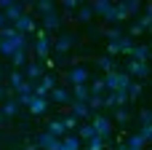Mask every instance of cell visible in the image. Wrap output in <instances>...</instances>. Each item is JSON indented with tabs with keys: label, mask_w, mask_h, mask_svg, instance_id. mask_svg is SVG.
Segmentation results:
<instances>
[{
	"label": "cell",
	"mask_w": 152,
	"mask_h": 150,
	"mask_svg": "<svg viewBox=\"0 0 152 150\" xmlns=\"http://www.w3.org/2000/svg\"><path fill=\"white\" fill-rule=\"evenodd\" d=\"M150 62H134V59L126 62V75H131V78H150Z\"/></svg>",
	"instance_id": "obj_7"
},
{
	"label": "cell",
	"mask_w": 152,
	"mask_h": 150,
	"mask_svg": "<svg viewBox=\"0 0 152 150\" xmlns=\"http://www.w3.org/2000/svg\"><path fill=\"white\" fill-rule=\"evenodd\" d=\"M112 142H107V140H102V137H94L91 142H86V150H104V148H110Z\"/></svg>",
	"instance_id": "obj_28"
},
{
	"label": "cell",
	"mask_w": 152,
	"mask_h": 150,
	"mask_svg": "<svg viewBox=\"0 0 152 150\" xmlns=\"http://www.w3.org/2000/svg\"><path fill=\"white\" fill-rule=\"evenodd\" d=\"M150 48H152V43H150Z\"/></svg>",
	"instance_id": "obj_50"
},
{
	"label": "cell",
	"mask_w": 152,
	"mask_h": 150,
	"mask_svg": "<svg viewBox=\"0 0 152 150\" xmlns=\"http://www.w3.org/2000/svg\"><path fill=\"white\" fill-rule=\"evenodd\" d=\"M139 118L144 121V126H150V123H152V110H142V113H139Z\"/></svg>",
	"instance_id": "obj_40"
},
{
	"label": "cell",
	"mask_w": 152,
	"mask_h": 150,
	"mask_svg": "<svg viewBox=\"0 0 152 150\" xmlns=\"http://www.w3.org/2000/svg\"><path fill=\"white\" fill-rule=\"evenodd\" d=\"M35 145L40 150H59L61 148V140H59L56 134H51V132H40V134L35 137Z\"/></svg>",
	"instance_id": "obj_8"
},
{
	"label": "cell",
	"mask_w": 152,
	"mask_h": 150,
	"mask_svg": "<svg viewBox=\"0 0 152 150\" xmlns=\"http://www.w3.org/2000/svg\"><path fill=\"white\" fill-rule=\"evenodd\" d=\"M48 97H51L53 102H59V105H72V102H75V99H72V91H67V89H59V86H56V89H53Z\"/></svg>",
	"instance_id": "obj_14"
},
{
	"label": "cell",
	"mask_w": 152,
	"mask_h": 150,
	"mask_svg": "<svg viewBox=\"0 0 152 150\" xmlns=\"http://www.w3.org/2000/svg\"><path fill=\"white\" fill-rule=\"evenodd\" d=\"M150 62H152V56H150Z\"/></svg>",
	"instance_id": "obj_48"
},
{
	"label": "cell",
	"mask_w": 152,
	"mask_h": 150,
	"mask_svg": "<svg viewBox=\"0 0 152 150\" xmlns=\"http://www.w3.org/2000/svg\"><path fill=\"white\" fill-rule=\"evenodd\" d=\"M19 48H27V35H19L13 27L0 30V54L3 56H13Z\"/></svg>",
	"instance_id": "obj_1"
},
{
	"label": "cell",
	"mask_w": 152,
	"mask_h": 150,
	"mask_svg": "<svg viewBox=\"0 0 152 150\" xmlns=\"http://www.w3.org/2000/svg\"><path fill=\"white\" fill-rule=\"evenodd\" d=\"M69 107H72V115H75L77 121H80V118H83V121H91V118H94V113H91L88 102H72Z\"/></svg>",
	"instance_id": "obj_13"
},
{
	"label": "cell",
	"mask_w": 152,
	"mask_h": 150,
	"mask_svg": "<svg viewBox=\"0 0 152 150\" xmlns=\"http://www.w3.org/2000/svg\"><path fill=\"white\" fill-rule=\"evenodd\" d=\"M61 121H64V129H67V132H77V126H80V123H77V118H75L72 113H69L67 118H61Z\"/></svg>",
	"instance_id": "obj_35"
},
{
	"label": "cell",
	"mask_w": 152,
	"mask_h": 150,
	"mask_svg": "<svg viewBox=\"0 0 152 150\" xmlns=\"http://www.w3.org/2000/svg\"><path fill=\"white\" fill-rule=\"evenodd\" d=\"M11 94H13L11 89H5V86H0V105H3L5 99H11Z\"/></svg>",
	"instance_id": "obj_42"
},
{
	"label": "cell",
	"mask_w": 152,
	"mask_h": 150,
	"mask_svg": "<svg viewBox=\"0 0 152 150\" xmlns=\"http://www.w3.org/2000/svg\"><path fill=\"white\" fill-rule=\"evenodd\" d=\"M128 19V8L126 3H115V21H126Z\"/></svg>",
	"instance_id": "obj_32"
},
{
	"label": "cell",
	"mask_w": 152,
	"mask_h": 150,
	"mask_svg": "<svg viewBox=\"0 0 152 150\" xmlns=\"http://www.w3.org/2000/svg\"><path fill=\"white\" fill-rule=\"evenodd\" d=\"M126 35H131V38H139V35H144V30H142L139 24H131V30H128Z\"/></svg>",
	"instance_id": "obj_39"
},
{
	"label": "cell",
	"mask_w": 152,
	"mask_h": 150,
	"mask_svg": "<svg viewBox=\"0 0 152 150\" xmlns=\"http://www.w3.org/2000/svg\"><path fill=\"white\" fill-rule=\"evenodd\" d=\"M126 8H128V16H134V13L142 8V3H139V0H128V3H126Z\"/></svg>",
	"instance_id": "obj_38"
},
{
	"label": "cell",
	"mask_w": 152,
	"mask_h": 150,
	"mask_svg": "<svg viewBox=\"0 0 152 150\" xmlns=\"http://www.w3.org/2000/svg\"><path fill=\"white\" fill-rule=\"evenodd\" d=\"M80 8V3H75V0H64V11H77Z\"/></svg>",
	"instance_id": "obj_43"
},
{
	"label": "cell",
	"mask_w": 152,
	"mask_h": 150,
	"mask_svg": "<svg viewBox=\"0 0 152 150\" xmlns=\"http://www.w3.org/2000/svg\"><path fill=\"white\" fill-rule=\"evenodd\" d=\"M115 46H118V51H120V54H126V56H128V54H131V48H134L136 43H134V38H131V35H126V32H123V35L115 40Z\"/></svg>",
	"instance_id": "obj_16"
},
{
	"label": "cell",
	"mask_w": 152,
	"mask_h": 150,
	"mask_svg": "<svg viewBox=\"0 0 152 150\" xmlns=\"http://www.w3.org/2000/svg\"><path fill=\"white\" fill-rule=\"evenodd\" d=\"M61 27V13L59 11H51V13H43V30L51 35L53 30H59Z\"/></svg>",
	"instance_id": "obj_11"
},
{
	"label": "cell",
	"mask_w": 152,
	"mask_h": 150,
	"mask_svg": "<svg viewBox=\"0 0 152 150\" xmlns=\"http://www.w3.org/2000/svg\"><path fill=\"white\" fill-rule=\"evenodd\" d=\"M102 81H104V89H110V91H126V89L134 83V78H131V75L118 72V70H112V72L102 75Z\"/></svg>",
	"instance_id": "obj_2"
},
{
	"label": "cell",
	"mask_w": 152,
	"mask_h": 150,
	"mask_svg": "<svg viewBox=\"0 0 152 150\" xmlns=\"http://www.w3.org/2000/svg\"><path fill=\"white\" fill-rule=\"evenodd\" d=\"M3 13L8 19V24H16L24 16V3H13V0H3Z\"/></svg>",
	"instance_id": "obj_6"
},
{
	"label": "cell",
	"mask_w": 152,
	"mask_h": 150,
	"mask_svg": "<svg viewBox=\"0 0 152 150\" xmlns=\"http://www.w3.org/2000/svg\"><path fill=\"white\" fill-rule=\"evenodd\" d=\"M21 107H19V102H16V97H11V99H5L3 105H0V113L5 115V118H13L16 113H19Z\"/></svg>",
	"instance_id": "obj_18"
},
{
	"label": "cell",
	"mask_w": 152,
	"mask_h": 150,
	"mask_svg": "<svg viewBox=\"0 0 152 150\" xmlns=\"http://www.w3.org/2000/svg\"><path fill=\"white\" fill-rule=\"evenodd\" d=\"M88 89H91V97H104L102 91H104V81L102 78H96L94 83H88Z\"/></svg>",
	"instance_id": "obj_33"
},
{
	"label": "cell",
	"mask_w": 152,
	"mask_h": 150,
	"mask_svg": "<svg viewBox=\"0 0 152 150\" xmlns=\"http://www.w3.org/2000/svg\"><path fill=\"white\" fill-rule=\"evenodd\" d=\"M27 110H29L32 115H45V113H48V99H43V97H35V99H32V105H29Z\"/></svg>",
	"instance_id": "obj_17"
},
{
	"label": "cell",
	"mask_w": 152,
	"mask_h": 150,
	"mask_svg": "<svg viewBox=\"0 0 152 150\" xmlns=\"http://www.w3.org/2000/svg\"><path fill=\"white\" fill-rule=\"evenodd\" d=\"M88 107H91V113H96L99 107H104V97H91L88 99Z\"/></svg>",
	"instance_id": "obj_37"
},
{
	"label": "cell",
	"mask_w": 152,
	"mask_h": 150,
	"mask_svg": "<svg viewBox=\"0 0 152 150\" xmlns=\"http://www.w3.org/2000/svg\"><path fill=\"white\" fill-rule=\"evenodd\" d=\"M24 150H40V148H37L35 142H29V145H24Z\"/></svg>",
	"instance_id": "obj_45"
},
{
	"label": "cell",
	"mask_w": 152,
	"mask_h": 150,
	"mask_svg": "<svg viewBox=\"0 0 152 150\" xmlns=\"http://www.w3.org/2000/svg\"><path fill=\"white\" fill-rule=\"evenodd\" d=\"M112 118H115L118 123L126 126V123L131 121V110H128V107H115V110H112Z\"/></svg>",
	"instance_id": "obj_26"
},
{
	"label": "cell",
	"mask_w": 152,
	"mask_h": 150,
	"mask_svg": "<svg viewBox=\"0 0 152 150\" xmlns=\"http://www.w3.org/2000/svg\"><path fill=\"white\" fill-rule=\"evenodd\" d=\"M43 70H45V67H43L40 62H37V64H27V67H24V81L35 83V78H40V75H43Z\"/></svg>",
	"instance_id": "obj_19"
},
{
	"label": "cell",
	"mask_w": 152,
	"mask_h": 150,
	"mask_svg": "<svg viewBox=\"0 0 152 150\" xmlns=\"http://www.w3.org/2000/svg\"><path fill=\"white\" fill-rule=\"evenodd\" d=\"M35 8L40 13H51V11H56V3L53 0H40V3H35Z\"/></svg>",
	"instance_id": "obj_31"
},
{
	"label": "cell",
	"mask_w": 152,
	"mask_h": 150,
	"mask_svg": "<svg viewBox=\"0 0 152 150\" xmlns=\"http://www.w3.org/2000/svg\"><path fill=\"white\" fill-rule=\"evenodd\" d=\"M94 137H99V134H96V129L91 126V121H88V123H80V126H77V140H86V142H91Z\"/></svg>",
	"instance_id": "obj_20"
},
{
	"label": "cell",
	"mask_w": 152,
	"mask_h": 150,
	"mask_svg": "<svg viewBox=\"0 0 152 150\" xmlns=\"http://www.w3.org/2000/svg\"><path fill=\"white\" fill-rule=\"evenodd\" d=\"M5 123H8V118H5V115L0 113V126H5Z\"/></svg>",
	"instance_id": "obj_47"
},
{
	"label": "cell",
	"mask_w": 152,
	"mask_h": 150,
	"mask_svg": "<svg viewBox=\"0 0 152 150\" xmlns=\"http://www.w3.org/2000/svg\"><path fill=\"white\" fill-rule=\"evenodd\" d=\"M45 132L56 134L59 140H61V137H67V129H64V121H61V118H53V121L48 123V129H45Z\"/></svg>",
	"instance_id": "obj_24"
},
{
	"label": "cell",
	"mask_w": 152,
	"mask_h": 150,
	"mask_svg": "<svg viewBox=\"0 0 152 150\" xmlns=\"http://www.w3.org/2000/svg\"><path fill=\"white\" fill-rule=\"evenodd\" d=\"M142 30H150L152 32V3H147L144 5V13H139V21H136Z\"/></svg>",
	"instance_id": "obj_21"
},
{
	"label": "cell",
	"mask_w": 152,
	"mask_h": 150,
	"mask_svg": "<svg viewBox=\"0 0 152 150\" xmlns=\"http://www.w3.org/2000/svg\"><path fill=\"white\" fill-rule=\"evenodd\" d=\"M72 86H88V81H91V72H88V67L86 64H75L67 75H64Z\"/></svg>",
	"instance_id": "obj_4"
},
{
	"label": "cell",
	"mask_w": 152,
	"mask_h": 150,
	"mask_svg": "<svg viewBox=\"0 0 152 150\" xmlns=\"http://www.w3.org/2000/svg\"><path fill=\"white\" fill-rule=\"evenodd\" d=\"M11 62H13L16 70H19V67H27V48H19V51L11 56Z\"/></svg>",
	"instance_id": "obj_27"
},
{
	"label": "cell",
	"mask_w": 152,
	"mask_h": 150,
	"mask_svg": "<svg viewBox=\"0 0 152 150\" xmlns=\"http://www.w3.org/2000/svg\"><path fill=\"white\" fill-rule=\"evenodd\" d=\"M126 91H128V102H136V99L142 97V86H139V83H131Z\"/></svg>",
	"instance_id": "obj_34"
},
{
	"label": "cell",
	"mask_w": 152,
	"mask_h": 150,
	"mask_svg": "<svg viewBox=\"0 0 152 150\" xmlns=\"http://www.w3.org/2000/svg\"><path fill=\"white\" fill-rule=\"evenodd\" d=\"M120 35H123V32H120V30H118V27H110V30H107V27H104V38H107V40H110V43H115V40H118V38H120Z\"/></svg>",
	"instance_id": "obj_36"
},
{
	"label": "cell",
	"mask_w": 152,
	"mask_h": 150,
	"mask_svg": "<svg viewBox=\"0 0 152 150\" xmlns=\"http://www.w3.org/2000/svg\"><path fill=\"white\" fill-rule=\"evenodd\" d=\"M139 134H142L147 142H152V123H150V126H142V132H139Z\"/></svg>",
	"instance_id": "obj_41"
},
{
	"label": "cell",
	"mask_w": 152,
	"mask_h": 150,
	"mask_svg": "<svg viewBox=\"0 0 152 150\" xmlns=\"http://www.w3.org/2000/svg\"><path fill=\"white\" fill-rule=\"evenodd\" d=\"M91 126L96 129V134H99L102 140H107V142H110V134H112V121H110L107 115H99V113H94V118H91Z\"/></svg>",
	"instance_id": "obj_5"
},
{
	"label": "cell",
	"mask_w": 152,
	"mask_h": 150,
	"mask_svg": "<svg viewBox=\"0 0 152 150\" xmlns=\"http://www.w3.org/2000/svg\"><path fill=\"white\" fill-rule=\"evenodd\" d=\"M128 148H134V150H142L144 145H147V140L142 137V134H134V137H128V142H126Z\"/></svg>",
	"instance_id": "obj_30"
},
{
	"label": "cell",
	"mask_w": 152,
	"mask_h": 150,
	"mask_svg": "<svg viewBox=\"0 0 152 150\" xmlns=\"http://www.w3.org/2000/svg\"><path fill=\"white\" fill-rule=\"evenodd\" d=\"M91 8H94V13H99L104 21H115V3H110V0H94Z\"/></svg>",
	"instance_id": "obj_9"
},
{
	"label": "cell",
	"mask_w": 152,
	"mask_h": 150,
	"mask_svg": "<svg viewBox=\"0 0 152 150\" xmlns=\"http://www.w3.org/2000/svg\"><path fill=\"white\" fill-rule=\"evenodd\" d=\"M96 64H99V67L104 70V75L115 70V59H110V56H99V59H96Z\"/></svg>",
	"instance_id": "obj_29"
},
{
	"label": "cell",
	"mask_w": 152,
	"mask_h": 150,
	"mask_svg": "<svg viewBox=\"0 0 152 150\" xmlns=\"http://www.w3.org/2000/svg\"><path fill=\"white\" fill-rule=\"evenodd\" d=\"M96 13H94V8H91V3H80V8H77V13H75V19L77 21H91Z\"/></svg>",
	"instance_id": "obj_22"
},
{
	"label": "cell",
	"mask_w": 152,
	"mask_h": 150,
	"mask_svg": "<svg viewBox=\"0 0 152 150\" xmlns=\"http://www.w3.org/2000/svg\"><path fill=\"white\" fill-rule=\"evenodd\" d=\"M107 54H110V59H112V56H118L120 51H118V46H115V43H107Z\"/></svg>",
	"instance_id": "obj_44"
},
{
	"label": "cell",
	"mask_w": 152,
	"mask_h": 150,
	"mask_svg": "<svg viewBox=\"0 0 152 150\" xmlns=\"http://www.w3.org/2000/svg\"><path fill=\"white\" fill-rule=\"evenodd\" d=\"M128 56H131L134 62H150V56H152V48H150V46H134Z\"/></svg>",
	"instance_id": "obj_15"
},
{
	"label": "cell",
	"mask_w": 152,
	"mask_h": 150,
	"mask_svg": "<svg viewBox=\"0 0 152 150\" xmlns=\"http://www.w3.org/2000/svg\"><path fill=\"white\" fill-rule=\"evenodd\" d=\"M115 150H128V145H126V142H120V145H115Z\"/></svg>",
	"instance_id": "obj_46"
},
{
	"label": "cell",
	"mask_w": 152,
	"mask_h": 150,
	"mask_svg": "<svg viewBox=\"0 0 152 150\" xmlns=\"http://www.w3.org/2000/svg\"><path fill=\"white\" fill-rule=\"evenodd\" d=\"M72 99L75 102H88L91 99V89L88 86H72Z\"/></svg>",
	"instance_id": "obj_23"
},
{
	"label": "cell",
	"mask_w": 152,
	"mask_h": 150,
	"mask_svg": "<svg viewBox=\"0 0 152 150\" xmlns=\"http://www.w3.org/2000/svg\"><path fill=\"white\" fill-rule=\"evenodd\" d=\"M75 40H77V38H75V32H69V30H67V32H61V35L53 40V51H56V54H67V51L75 46Z\"/></svg>",
	"instance_id": "obj_10"
},
{
	"label": "cell",
	"mask_w": 152,
	"mask_h": 150,
	"mask_svg": "<svg viewBox=\"0 0 152 150\" xmlns=\"http://www.w3.org/2000/svg\"><path fill=\"white\" fill-rule=\"evenodd\" d=\"M128 150H134V148H128Z\"/></svg>",
	"instance_id": "obj_49"
},
{
	"label": "cell",
	"mask_w": 152,
	"mask_h": 150,
	"mask_svg": "<svg viewBox=\"0 0 152 150\" xmlns=\"http://www.w3.org/2000/svg\"><path fill=\"white\" fill-rule=\"evenodd\" d=\"M13 30H16L19 35H29V32H35V19H32L29 13H24V16L13 24Z\"/></svg>",
	"instance_id": "obj_12"
},
{
	"label": "cell",
	"mask_w": 152,
	"mask_h": 150,
	"mask_svg": "<svg viewBox=\"0 0 152 150\" xmlns=\"http://www.w3.org/2000/svg\"><path fill=\"white\" fill-rule=\"evenodd\" d=\"M51 48H53V40H51V35L40 27V30H37V40H35V54L40 56V62H43V59H48Z\"/></svg>",
	"instance_id": "obj_3"
},
{
	"label": "cell",
	"mask_w": 152,
	"mask_h": 150,
	"mask_svg": "<svg viewBox=\"0 0 152 150\" xmlns=\"http://www.w3.org/2000/svg\"><path fill=\"white\" fill-rule=\"evenodd\" d=\"M80 145H83V142H80L75 134H67V137H61V148L59 150H80Z\"/></svg>",
	"instance_id": "obj_25"
}]
</instances>
